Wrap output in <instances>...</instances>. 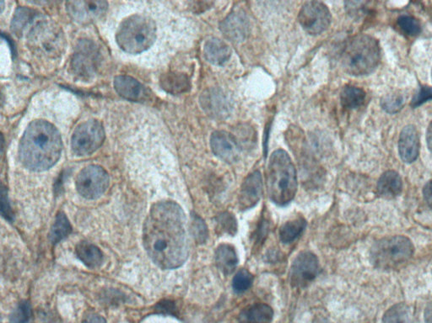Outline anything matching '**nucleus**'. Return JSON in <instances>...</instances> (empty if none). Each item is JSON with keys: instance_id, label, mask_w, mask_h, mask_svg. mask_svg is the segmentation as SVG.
<instances>
[{"instance_id": "obj_1", "label": "nucleus", "mask_w": 432, "mask_h": 323, "mask_svg": "<svg viewBox=\"0 0 432 323\" xmlns=\"http://www.w3.org/2000/svg\"><path fill=\"white\" fill-rule=\"evenodd\" d=\"M142 235L148 256L162 270L181 267L188 259L186 216L176 202L154 204L144 223Z\"/></svg>"}, {"instance_id": "obj_2", "label": "nucleus", "mask_w": 432, "mask_h": 323, "mask_svg": "<svg viewBox=\"0 0 432 323\" xmlns=\"http://www.w3.org/2000/svg\"><path fill=\"white\" fill-rule=\"evenodd\" d=\"M63 143L60 132L45 120L31 122L22 136L19 157L23 165L35 172L51 169L60 158Z\"/></svg>"}, {"instance_id": "obj_3", "label": "nucleus", "mask_w": 432, "mask_h": 323, "mask_svg": "<svg viewBox=\"0 0 432 323\" xmlns=\"http://www.w3.org/2000/svg\"><path fill=\"white\" fill-rule=\"evenodd\" d=\"M297 188V170L289 154L282 149L276 150L268 165V196L275 205L286 206L294 200Z\"/></svg>"}, {"instance_id": "obj_4", "label": "nucleus", "mask_w": 432, "mask_h": 323, "mask_svg": "<svg viewBox=\"0 0 432 323\" xmlns=\"http://www.w3.org/2000/svg\"><path fill=\"white\" fill-rule=\"evenodd\" d=\"M380 59L379 41L368 35H359L346 44L342 53L341 64L349 75L363 76L374 71Z\"/></svg>"}, {"instance_id": "obj_5", "label": "nucleus", "mask_w": 432, "mask_h": 323, "mask_svg": "<svg viewBox=\"0 0 432 323\" xmlns=\"http://www.w3.org/2000/svg\"><path fill=\"white\" fill-rule=\"evenodd\" d=\"M157 39V26L153 19L133 15L123 19L116 34V44L124 52L139 54L153 46Z\"/></svg>"}, {"instance_id": "obj_6", "label": "nucleus", "mask_w": 432, "mask_h": 323, "mask_svg": "<svg viewBox=\"0 0 432 323\" xmlns=\"http://www.w3.org/2000/svg\"><path fill=\"white\" fill-rule=\"evenodd\" d=\"M414 249L411 241L406 237H384L372 248V263L380 270H395L412 258Z\"/></svg>"}, {"instance_id": "obj_7", "label": "nucleus", "mask_w": 432, "mask_h": 323, "mask_svg": "<svg viewBox=\"0 0 432 323\" xmlns=\"http://www.w3.org/2000/svg\"><path fill=\"white\" fill-rule=\"evenodd\" d=\"M27 45L35 55L56 59L64 53L66 41L60 26L53 21H44L31 29Z\"/></svg>"}, {"instance_id": "obj_8", "label": "nucleus", "mask_w": 432, "mask_h": 323, "mask_svg": "<svg viewBox=\"0 0 432 323\" xmlns=\"http://www.w3.org/2000/svg\"><path fill=\"white\" fill-rule=\"evenodd\" d=\"M106 134L103 124L96 120H89L76 127L71 138V149L78 157L95 153L102 147Z\"/></svg>"}, {"instance_id": "obj_9", "label": "nucleus", "mask_w": 432, "mask_h": 323, "mask_svg": "<svg viewBox=\"0 0 432 323\" xmlns=\"http://www.w3.org/2000/svg\"><path fill=\"white\" fill-rule=\"evenodd\" d=\"M100 62L101 53L97 46L92 41L83 40L76 46L70 68L76 77L88 80L95 76Z\"/></svg>"}, {"instance_id": "obj_10", "label": "nucleus", "mask_w": 432, "mask_h": 323, "mask_svg": "<svg viewBox=\"0 0 432 323\" xmlns=\"http://www.w3.org/2000/svg\"><path fill=\"white\" fill-rule=\"evenodd\" d=\"M109 175L99 165H89L77 175L76 186L78 193L87 200H96L107 192Z\"/></svg>"}, {"instance_id": "obj_11", "label": "nucleus", "mask_w": 432, "mask_h": 323, "mask_svg": "<svg viewBox=\"0 0 432 323\" xmlns=\"http://www.w3.org/2000/svg\"><path fill=\"white\" fill-rule=\"evenodd\" d=\"M298 21L307 33L317 36L329 28L331 23L330 11L324 3L306 2L300 10Z\"/></svg>"}, {"instance_id": "obj_12", "label": "nucleus", "mask_w": 432, "mask_h": 323, "mask_svg": "<svg viewBox=\"0 0 432 323\" xmlns=\"http://www.w3.org/2000/svg\"><path fill=\"white\" fill-rule=\"evenodd\" d=\"M319 271L320 266L318 257L309 251L302 252L291 266V285L297 288L306 287L316 279Z\"/></svg>"}, {"instance_id": "obj_13", "label": "nucleus", "mask_w": 432, "mask_h": 323, "mask_svg": "<svg viewBox=\"0 0 432 323\" xmlns=\"http://www.w3.org/2000/svg\"><path fill=\"white\" fill-rule=\"evenodd\" d=\"M68 14L74 21L80 24L98 21L106 14L108 3L106 1H69L66 3Z\"/></svg>"}, {"instance_id": "obj_14", "label": "nucleus", "mask_w": 432, "mask_h": 323, "mask_svg": "<svg viewBox=\"0 0 432 323\" xmlns=\"http://www.w3.org/2000/svg\"><path fill=\"white\" fill-rule=\"evenodd\" d=\"M210 146L214 154L225 163H236L240 158L239 143L229 132L224 131L214 132L210 138Z\"/></svg>"}, {"instance_id": "obj_15", "label": "nucleus", "mask_w": 432, "mask_h": 323, "mask_svg": "<svg viewBox=\"0 0 432 323\" xmlns=\"http://www.w3.org/2000/svg\"><path fill=\"white\" fill-rule=\"evenodd\" d=\"M220 29L228 40L233 42H242L248 37V18L243 10H236L228 15L221 23Z\"/></svg>"}, {"instance_id": "obj_16", "label": "nucleus", "mask_w": 432, "mask_h": 323, "mask_svg": "<svg viewBox=\"0 0 432 323\" xmlns=\"http://www.w3.org/2000/svg\"><path fill=\"white\" fill-rule=\"evenodd\" d=\"M114 89L123 99L134 102H146L150 99L151 93L134 77L121 75L115 77Z\"/></svg>"}, {"instance_id": "obj_17", "label": "nucleus", "mask_w": 432, "mask_h": 323, "mask_svg": "<svg viewBox=\"0 0 432 323\" xmlns=\"http://www.w3.org/2000/svg\"><path fill=\"white\" fill-rule=\"evenodd\" d=\"M263 194L262 175L254 171L245 178L239 194V205L242 210H249L259 203Z\"/></svg>"}, {"instance_id": "obj_18", "label": "nucleus", "mask_w": 432, "mask_h": 323, "mask_svg": "<svg viewBox=\"0 0 432 323\" xmlns=\"http://www.w3.org/2000/svg\"><path fill=\"white\" fill-rule=\"evenodd\" d=\"M399 151L404 163H411L417 159L420 154V138L416 127L408 124L403 128L399 139Z\"/></svg>"}, {"instance_id": "obj_19", "label": "nucleus", "mask_w": 432, "mask_h": 323, "mask_svg": "<svg viewBox=\"0 0 432 323\" xmlns=\"http://www.w3.org/2000/svg\"><path fill=\"white\" fill-rule=\"evenodd\" d=\"M403 189L402 178L395 171L388 170L381 174L379 182H377V193L381 197L386 199L399 196Z\"/></svg>"}, {"instance_id": "obj_20", "label": "nucleus", "mask_w": 432, "mask_h": 323, "mask_svg": "<svg viewBox=\"0 0 432 323\" xmlns=\"http://www.w3.org/2000/svg\"><path fill=\"white\" fill-rule=\"evenodd\" d=\"M204 53L206 60L214 65H223L232 56L231 48L218 38L205 42Z\"/></svg>"}, {"instance_id": "obj_21", "label": "nucleus", "mask_w": 432, "mask_h": 323, "mask_svg": "<svg viewBox=\"0 0 432 323\" xmlns=\"http://www.w3.org/2000/svg\"><path fill=\"white\" fill-rule=\"evenodd\" d=\"M159 84L164 91L171 95H182L189 91L191 82L184 73L169 72L161 77Z\"/></svg>"}, {"instance_id": "obj_22", "label": "nucleus", "mask_w": 432, "mask_h": 323, "mask_svg": "<svg viewBox=\"0 0 432 323\" xmlns=\"http://www.w3.org/2000/svg\"><path fill=\"white\" fill-rule=\"evenodd\" d=\"M241 323H270L274 318V311L263 303L248 306L241 313Z\"/></svg>"}, {"instance_id": "obj_23", "label": "nucleus", "mask_w": 432, "mask_h": 323, "mask_svg": "<svg viewBox=\"0 0 432 323\" xmlns=\"http://www.w3.org/2000/svg\"><path fill=\"white\" fill-rule=\"evenodd\" d=\"M239 257L234 247L230 244H221L216 251V263L218 268L225 275H231L239 264Z\"/></svg>"}, {"instance_id": "obj_24", "label": "nucleus", "mask_w": 432, "mask_h": 323, "mask_svg": "<svg viewBox=\"0 0 432 323\" xmlns=\"http://www.w3.org/2000/svg\"><path fill=\"white\" fill-rule=\"evenodd\" d=\"M76 252L80 261L89 268H98L103 262L102 251L91 243L80 242L76 246Z\"/></svg>"}, {"instance_id": "obj_25", "label": "nucleus", "mask_w": 432, "mask_h": 323, "mask_svg": "<svg viewBox=\"0 0 432 323\" xmlns=\"http://www.w3.org/2000/svg\"><path fill=\"white\" fill-rule=\"evenodd\" d=\"M306 225V221L303 217L287 221L279 229L280 241L285 244L294 242L305 231Z\"/></svg>"}, {"instance_id": "obj_26", "label": "nucleus", "mask_w": 432, "mask_h": 323, "mask_svg": "<svg viewBox=\"0 0 432 323\" xmlns=\"http://www.w3.org/2000/svg\"><path fill=\"white\" fill-rule=\"evenodd\" d=\"M365 96L367 95L363 89L348 85L340 93L342 107L348 110L359 108L364 104Z\"/></svg>"}, {"instance_id": "obj_27", "label": "nucleus", "mask_w": 432, "mask_h": 323, "mask_svg": "<svg viewBox=\"0 0 432 323\" xmlns=\"http://www.w3.org/2000/svg\"><path fill=\"white\" fill-rule=\"evenodd\" d=\"M383 323H414L413 316L408 306L399 303L391 306L384 313Z\"/></svg>"}, {"instance_id": "obj_28", "label": "nucleus", "mask_w": 432, "mask_h": 323, "mask_svg": "<svg viewBox=\"0 0 432 323\" xmlns=\"http://www.w3.org/2000/svg\"><path fill=\"white\" fill-rule=\"evenodd\" d=\"M71 231V225H70L67 216L64 212H60L58 214L51 232H50V239L53 244H56L67 237Z\"/></svg>"}, {"instance_id": "obj_29", "label": "nucleus", "mask_w": 432, "mask_h": 323, "mask_svg": "<svg viewBox=\"0 0 432 323\" xmlns=\"http://www.w3.org/2000/svg\"><path fill=\"white\" fill-rule=\"evenodd\" d=\"M34 11L30 9H27V8H19L15 12L12 24V30L17 35L22 34L23 30H24L27 26L29 25L31 21L35 17Z\"/></svg>"}, {"instance_id": "obj_30", "label": "nucleus", "mask_w": 432, "mask_h": 323, "mask_svg": "<svg viewBox=\"0 0 432 323\" xmlns=\"http://www.w3.org/2000/svg\"><path fill=\"white\" fill-rule=\"evenodd\" d=\"M254 283V276L247 270H240L232 280L233 290L236 293H243L252 286Z\"/></svg>"}, {"instance_id": "obj_31", "label": "nucleus", "mask_w": 432, "mask_h": 323, "mask_svg": "<svg viewBox=\"0 0 432 323\" xmlns=\"http://www.w3.org/2000/svg\"><path fill=\"white\" fill-rule=\"evenodd\" d=\"M217 229L221 232L227 233L229 235H235L237 231V223L234 215L229 212L221 214L216 219Z\"/></svg>"}, {"instance_id": "obj_32", "label": "nucleus", "mask_w": 432, "mask_h": 323, "mask_svg": "<svg viewBox=\"0 0 432 323\" xmlns=\"http://www.w3.org/2000/svg\"><path fill=\"white\" fill-rule=\"evenodd\" d=\"M398 26L404 34L410 37L417 36L422 30V27H420L417 19L410 17V15L400 17L398 19Z\"/></svg>"}, {"instance_id": "obj_33", "label": "nucleus", "mask_w": 432, "mask_h": 323, "mask_svg": "<svg viewBox=\"0 0 432 323\" xmlns=\"http://www.w3.org/2000/svg\"><path fill=\"white\" fill-rule=\"evenodd\" d=\"M404 99L402 95L398 93H390L383 97L381 100V106L384 111L391 114L399 112L404 107Z\"/></svg>"}, {"instance_id": "obj_34", "label": "nucleus", "mask_w": 432, "mask_h": 323, "mask_svg": "<svg viewBox=\"0 0 432 323\" xmlns=\"http://www.w3.org/2000/svg\"><path fill=\"white\" fill-rule=\"evenodd\" d=\"M192 217V232L194 239L198 243H204L208 237L207 225L201 217L197 215H193Z\"/></svg>"}, {"instance_id": "obj_35", "label": "nucleus", "mask_w": 432, "mask_h": 323, "mask_svg": "<svg viewBox=\"0 0 432 323\" xmlns=\"http://www.w3.org/2000/svg\"><path fill=\"white\" fill-rule=\"evenodd\" d=\"M31 314H32V310H31L29 302H22L11 314L10 323H26L29 321Z\"/></svg>"}, {"instance_id": "obj_36", "label": "nucleus", "mask_w": 432, "mask_h": 323, "mask_svg": "<svg viewBox=\"0 0 432 323\" xmlns=\"http://www.w3.org/2000/svg\"><path fill=\"white\" fill-rule=\"evenodd\" d=\"M430 100H432V88L423 86L420 88V91L416 93L413 100H412L411 107L416 108Z\"/></svg>"}, {"instance_id": "obj_37", "label": "nucleus", "mask_w": 432, "mask_h": 323, "mask_svg": "<svg viewBox=\"0 0 432 323\" xmlns=\"http://www.w3.org/2000/svg\"><path fill=\"white\" fill-rule=\"evenodd\" d=\"M423 194L426 204L432 209V181L426 183V185L424 186Z\"/></svg>"}, {"instance_id": "obj_38", "label": "nucleus", "mask_w": 432, "mask_h": 323, "mask_svg": "<svg viewBox=\"0 0 432 323\" xmlns=\"http://www.w3.org/2000/svg\"><path fill=\"white\" fill-rule=\"evenodd\" d=\"M2 214L3 216L6 217V219H10L11 211L9 205L7 203V198L6 197L5 190H2Z\"/></svg>"}, {"instance_id": "obj_39", "label": "nucleus", "mask_w": 432, "mask_h": 323, "mask_svg": "<svg viewBox=\"0 0 432 323\" xmlns=\"http://www.w3.org/2000/svg\"><path fill=\"white\" fill-rule=\"evenodd\" d=\"M83 323H107V322L99 314L89 313L85 317Z\"/></svg>"}, {"instance_id": "obj_40", "label": "nucleus", "mask_w": 432, "mask_h": 323, "mask_svg": "<svg viewBox=\"0 0 432 323\" xmlns=\"http://www.w3.org/2000/svg\"><path fill=\"white\" fill-rule=\"evenodd\" d=\"M424 316L426 323H432V302L426 306Z\"/></svg>"}, {"instance_id": "obj_41", "label": "nucleus", "mask_w": 432, "mask_h": 323, "mask_svg": "<svg viewBox=\"0 0 432 323\" xmlns=\"http://www.w3.org/2000/svg\"><path fill=\"white\" fill-rule=\"evenodd\" d=\"M426 140L428 147H429V150L432 154V122L430 123L429 127H428Z\"/></svg>"}, {"instance_id": "obj_42", "label": "nucleus", "mask_w": 432, "mask_h": 323, "mask_svg": "<svg viewBox=\"0 0 432 323\" xmlns=\"http://www.w3.org/2000/svg\"><path fill=\"white\" fill-rule=\"evenodd\" d=\"M319 323H329V322H319Z\"/></svg>"}, {"instance_id": "obj_43", "label": "nucleus", "mask_w": 432, "mask_h": 323, "mask_svg": "<svg viewBox=\"0 0 432 323\" xmlns=\"http://www.w3.org/2000/svg\"><path fill=\"white\" fill-rule=\"evenodd\" d=\"M431 77H432V72H431Z\"/></svg>"}]
</instances>
